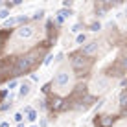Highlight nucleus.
I'll return each instance as SVG.
<instances>
[{
    "instance_id": "1",
    "label": "nucleus",
    "mask_w": 127,
    "mask_h": 127,
    "mask_svg": "<svg viewBox=\"0 0 127 127\" xmlns=\"http://www.w3.org/2000/svg\"><path fill=\"white\" fill-rule=\"evenodd\" d=\"M35 61H37V55H35V54H26V55H22L20 59H17L15 66L11 68L13 76H20V74H26V72H30V70L33 68Z\"/></svg>"
},
{
    "instance_id": "2",
    "label": "nucleus",
    "mask_w": 127,
    "mask_h": 127,
    "mask_svg": "<svg viewBox=\"0 0 127 127\" xmlns=\"http://www.w3.org/2000/svg\"><path fill=\"white\" fill-rule=\"evenodd\" d=\"M70 64H72L74 70L81 72L83 68L89 66V59H85V55H83V54H76V55H72V59H70Z\"/></svg>"
},
{
    "instance_id": "3",
    "label": "nucleus",
    "mask_w": 127,
    "mask_h": 127,
    "mask_svg": "<svg viewBox=\"0 0 127 127\" xmlns=\"http://www.w3.org/2000/svg\"><path fill=\"white\" fill-rule=\"evenodd\" d=\"M35 35V28L33 26H20L17 30V37L19 39H32Z\"/></svg>"
},
{
    "instance_id": "4",
    "label": "nucleus",
    "mask_w": 127,
    "mask_h": 127,
    "mask_svg": "<svg viewBox=\"0 0 127 127\" xmlns=\"http://www.w3.org/2000/svg\"><path fill=\"white\" fill-rule=\"evenodd\" d=\"M96 50H98V42L92 41V42H87V44H83L81 48V54L85 55V57H89V55H94Z\"/></svg>"
},
{
    "instance_id": "5",
    "label": "nucleus",
    "mask_w": 127,
    "mask_h": 127,
    "mask_svg": "<svg viewBox=\"0 0 127 127\" xmlns=\"http://www.w3.org/2000/svg\"><path fill=\"white\" fill-rule=\"evenodd\" d=\"M68 81H70V74H68V72H64V70H63V72H59L57 76H55V79H54V83H55L57 87H64V85H68Z\"/></svg>"
},
{
    "instance_id": "6",
    "label": "nucleus",
    "mask_w": 127,
    "mask_h": 127,
    "mask_svg": "<svg viewBox=\"0 0 127 127\" xmlns=\"http://www.w3.org/2000/svg\"><path fill=\"white\" fill-rule=\"evenodd\" d=\"M98 124H99V127H112V125H114V118L109 116V114L99 116L98 118Z\"/></svg>"
},
{
    "instance_id": "7",
    "label": "nucleus",
    "mask_w": 127,
    "mask_h": 127,
    "mask_svg": "<svg viewBox=\"0 0 127 127\" xmlns=\"http://www.w3.org/2000/svg\"><path fill=\"white\" fill-rule=\"evenodd\" d=\"M64 107H66V105L63 103V99H61V98H54V99H52V103H50L52 111H63Z\"/></svg>"
},
{
    "instance_id": "8",
    "label": "nucleus",
    "mask_w": 127,
    "mask_h": 127,
    "mask_svg": "<svg viewBox=\"0 0 127 127\" xmlns=\"http://www.w3.org/2000/svg\"><path fill=\"white\" fill-rule=\"evenodd\" d=\"M30 90H32L30 83H22V85L19 87V98H24V96H28V94H30Z\"/></svg>"
},
{
    "instance_id": "9",
    "label": "nucleus",
    "mask_w": 127,
    "mask_h": 127,
    "mask_svg": "<svg viewBox=\"0 0 127 127\" xmlns=\"http://www.w3.org/2000/svg\"><path fill=\"white\" fill-rule=\"evenodd\" d=\"M19 24V20H17V17H9L7 20H4V28H13V26Z\"/></svg>"
},
{
    "instance_id": "10",
    "label": "nucleus",
    "mask_w": 127,
    "mask_h": 127,
    "mask_svg": "<svg viewBox=\"0 0 127 127\" xmlns=\"http://www.w3.org/2000/svg\"><path fill=\"white\" fill-rule=\"evenodd\" d=\"M57 15H59V19L64 20V19H68V17H72V11H70V9H61Z\"/></svg>"
},
{
    "instance_id": "11",
    "label": "nucleus",
    "mask_w": 127,
    "mask_h": 127,
    "mask_svg": "<svg viewBox=\"0 0 127 127\" xmlns=\"http://www.w3.org/2000/svg\"><path fill=\"white\" fill-rule=\"evenodd\" d=\"M37 116H39V112H37V111H30V112H28V116H26V120L33 124V122L37 120Z\"/></svg>"
},
{
    "instance_id": "12",
    "label": "nucleus",
    "mask_w": 127,
    "mask_h": 127,
    "mask_svg": "<svg viewBox=\"0 0 127 127\" xmlns=\"http://www.w3.org/2000/svg\"><path fill=\"white\" fill-rule=\"evenodd\" d=\"M44 15H46V13H44V9H37V11L33 13V17H32V19H33V20H41Z\"/></svg>"
},
{
    "instance_id": "13",
    "label": "nucleus",
    "mask_w": 127,
    "mask_h": 127,
    "mask_svg": "<svg viewBox=\"0 0 127 127\" xmlns=\"http://www.w3.org/2000/svg\"><path fill=\"white\" fill-rule=\"evenodd\" d=\"M76 42H77V44H85V42H87V35L85 33H79L76 37Z\"/></svg>"
},
{
    "instance_id": "14",
    "label": "nucleus",
    "mask_w": 127,
    "mask_h": 127,
    "mask_svg": "<svg viewBox=\"0 0 127 127\" xmlns=\"http://www.w3.org/2000/svg\"><path fill=\"white\" fill-rule=\"evenodd\" d=\"M0 19H2V20H7V19H9V9H6V7H4V9H0Z\"/></svg>"
},
{
    "instance_id": "15",
    "label": "nucleus",
    "mask_w": 127,
    "mask_h": 127,
    "mask_svg": "<svg viewBox=\"0 0 127 127\" xmlns=\"http://www.w3.org/2000/svg\"><path fill=\"white\" fill-rule=\"evenodd\" d=\"M120 105H122V107H127V94L125 92L120 94Z\"/></svg>"
},
{
    "instance_id": "16",
    "label": "nucleus",
    "mask_w": 127,
    "mask_h": 127,
    "mask_svg": "<svg viewBox=\"0 0 127 127\" xmlns=\"http://www.w3.org/2000/svg\"><path fill=\"white\" fill-rule=\"evenodd\" d=\"M17 20H19V24H24V26H26V22H30V17L20 15V17H17Z\"/></svg>"
},
{
    "instance_id": "17",
    "label": "nucleus",
    "mask_w": 127,
    "mask_h": 127,
    "mask_svg": "<svg viewBox=\"0 0 127 127\" xmlns=\"http://www.w3.org/2000/svg\"><path fill=\"white\" fill-rule=\"evenodd\" d=\"M99 30H101V24L99 22H92L90 24V32H99Z\"/></svg>"
},
{
    "instance_id": "18",
    "label": "nucleus",
    "mask_w": 127,
    "mask_h": 127,
    "mask_svg": "<svg viewBox=\"0 0 127 127\" xmlns=\"http://www.w3.org/2000/svg\"><path fill=\"white\" fill-rule=\"evenodd\" d=\"M15 87H19V81H17V79H13V81L7 83V90H9V92H11L13 89H15Z\"/></svg>"
},
{
    "instance_id": "19",
    "label": "nucleus",
    "mask_w": 127,
    "mask_h": 127,
    "mask_svg": "<svg viewBox=\"0 0 127 127\" xmlns=\"http://www.w3.org/2000/svg\"><path fill=\"white\" fill-rule=\"evenodd\" d=\"M13 118H15V122H19V124H22V120H24V114H22V112H17V114L13 116Z\"/></svg>"
},
{
    "instance_id": "20",
    "label": "nucleus",
    "mask_w": 127,
    "mask_h": 127,
    "mask_svg": "<svg viewBox=\"0 0 127 127\" xmlns=\"http://www.w3.org/2000/svg\"><path fill=\"white\" fill-rule=\"evenodd\" d=\"M9 109H11V101H6L2 105V111H9Z\"/></svg>"
},
{
    "instance_id": "21",
    "label": "nucleus",
    "mask_w": 127,
    "mask_h": 127,
    "mask_svg": "<svg viewBox=\"0 0 127 127\" xmlns=\"http://www.w3.org/2000/svg\"><path fill=\"white\" fill-rule=\"evenodd\" d=\"M52 61H54V55H48V57L44 59V64L48 66V64H52Z\"/></svg>"
},
{
    "instance_id": "22",
    "label": "nucleus",
    "mask_w": 127,
    "mask_h": 127,
    "mask_svg": "<svg viewBox=\"0 0 127 127\" xmlns=\"http://www.w3.org/2000/svg\"><path fill=\"white\" fill-rule=\"evenodd\" d=\"M122 68H124V70H127V57H124V59H122Z\"/></svg>"
},
{
    "instance_id": "23",
    "label": "nucleus",
    "mask_w": 127,
    "mask_h": 127,
    "mask_svg": "<svg viewBox=\"0 0 127 127\" xmlns=\"http://www.w3.org/2000/svg\"><path fill=\"white\" fill-rule=\"evenodd\" d=\"M70 6H72V0H64L63 2V7H70Z\"/></svg>"
},
{
    "instance_id": "24",
    "label": "nucleus",
    "mask_w": 127,
    "mask_h": 127,
    "mask_svg": "<svg viewBox=\"0 0 127 127\" xmlns=\"http://www.w3.org/2000/svg\"><path fill=\"white\" fill-rule=\"evenodd\" d=\"M79 30H81V24H76V26H74V28H72V32H74V33H77V32H79Z\"/></svg>"
},
{
    "instance_id": "25",
    "label": "nucleus",
    "mask_w": 127,
    "mask_h": 127,
    "mask_svg": "<svg viewBox=\"0 0 127 127\" xmlns=\"http://www.w3.org/2000/svg\"><path fill=\"white\" fill-rule=\"evenodd\" d=\"M32 81H39V74H32Z\"/></svg>"
},
{
    "instance_id": "26",
    "label": "nucleus",
    "mask_w": 127,
    "mask_h": 127,
    "mask_svg": "<svg viewBox=\"0 0 127 127\" xmlns=\"http://www.w3.org/2000/svg\"><path fill=\"white\" fill-rule=\"evenodd\" d=\"M0 127H9V122H2V124H0Z\"/></svg>"
},
{
    "instance_id": "27",
    "label": "nucleus",
    "mask_w": 127,
    "mask_h": 127,
    "mask_svg": "<svg viewBox=\"0 0 127 127\" xmlns=\"http://www.w3.org/2000/svg\"><path fill=\"white\" fill-rule=\"evenodd\" d=\"M124 17H125V19H127V7H125V11H124Z\"/></svg>"
},
{
    "instance_id": "28",
    "label": "nucleus",
    "mask_w": 127,
    "mask_h": 127,
    "mask_svg": "<svg viewBox=\"0 0 127 127\" xmlns=\"http://www.w3.org/2000/svg\"><path fill=\"white\" fill-rule=\"evenodd\" d=\"M30 127H37V125H30Z\"/></svg>"
},
{
    "instance_id": "29",
    "label": "nucleus",
    "mask_w": 127,
    "mask_h": 127,
    "mask_svg": "<svg viewBox=\"0 0 127 127\" xmlns=\"http://www.w3.org/2000/svg\"><path fill=\"white\" fill-rule=\"evenodd\" d=\"M124 92H125V94H127V89H125V90H124Z\"/></svg>"
}]
</instances>
